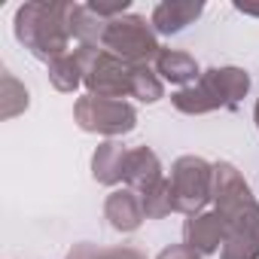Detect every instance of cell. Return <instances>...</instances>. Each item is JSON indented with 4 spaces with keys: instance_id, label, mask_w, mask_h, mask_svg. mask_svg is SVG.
Segmentation results:
<instances>
[{
    "instance_id": "obj_1",
    "label": "cell",
    "mask_w": 259,
    "mask_h": 259,
    "mask_svg": "<svg viewBox=\"0 0 259 259\" xmlns=\"http://www.w3.org/2000/svg\"><path fill=\"white\" fill-rule=\"evenodd\" d=\"M70 4H25L16 13V37L43 61H55L67 49Z\"/></svg>"
},
{
    "instance_id": "obj_2",
    "label": "cell",
    "mask_w": 259,
    "mask_h": 259,
    "mask_svg": "<svg viewBox=\"0 0 259 259\" xmlns=\"http://www.w3.org/2000/svg\"><path fill=\"white\" fill-rule=\"evenodd\" d=\"M76 61L85 73V85L92 98H107L119 101L122 95H132V64L110 52H98L95 46H79Z\"/></svg>"
},
{
    "instance_id": "obj_3",
    "label": "cell",
    "mask_w": 259,
    "mask_h": 259,
    "mask_svg": "<svg viewBox=\"0 0 259 259\" xmlns=\"http://www.w3.org/2000/svg\"><path fill=\"white\" fill-rule=\"evenodd\" d=\"M104 46L110 49V55L122 58L125 64H144L150 58H159V52H162L147 19H141V16L113 19L104 34Z\"/></svg>"
},
{
    "instance_id": "obj_4",
    "label": "cell",
    "mask_w": 259,
    "mask_h": 259,
    "mask_svg": "<svg viewBox=\"0 0 259 259\" xmlns=\"http://www.w3.org/2000/svg\"><path fill=\"white\" fill-rule=\"evenodd\" d=\"M213 183V171L204 159H195V156H186L174 165L171 171V189H174V210H183V213H195L207 195L213 192L210 189Z\"/></svg>"
},
{
    "instance_id": "obj_5",
    "label": "cell",
    "mask_w": 259,
    "mask_h": 259,
    "mask_svg": "<svg viewBox=\"0 0 259 259\" xmlns=\"http://www.w3.org/2000/svg\"><path fill=\"white\" fill-rule=\"evenodd\" d=\"M76 119L85 132H101V135H125L135 128V107L122 101H107V98H79L76 104Z\"/></svg>"
},
{
    "instance_id": "obj_6",
    "label": "cell",
    "mask_w": 259,
    "mask_h": 259,
    "mask_svg": "<svg viewBox=\"0 0 259 259\" xmlns=\"http://www.w3.org/2000/svg\"><path fill=\"white\" fill-rule=\"evenodd\" d=\"M198 82L217 98L220 107H238V101L250 89V76L244 70H238V67H213V70L201 73Z\"/></svg>"
},
{
    "instance_id": "obj_7",
    "label": "cell",
    "mask_w": 259,
    "mask_h": 259,
    "mask_svg": "<svg viewBox=\"0 0 259 259\" xmlns=\"http://www.w3.org/2000/svg\"><path fill=\"white\" fill-rule=\"evenodd\" d=\"M186 235V247L198 250V253H213L217 244L226 238V220L220 213H201V217H192L183 229Z\"/></svg>"
},
{
    "instance_id": "obj_8",
    "label": "cell",
    "mask_w": 259,
    "mask_h": 259,
    "mask_svg": "<svg viewBox=\"0 0 259 259\" xmlns=\"http://www.w3.org/2000/svg\"><path fill=\"white\" fill-rule=\"evenodd\" d=\"M144 201L132 192V189H122V192H113L107 198V220L113 229L119 232H135L144 220Z\"/></svg>"
},
{
    "instance_id": "obj_9",
    "label": "cell",
    "mask_w": 259,
    "mask_h": 259,
    "mask_svg": "<svg viewBox=\"0 0 259 259\" xmlns=\"http://www.w3.org/2000/svg\"><path fill=\"white\" fill-rule=\"evenodd\" d=\"M201 4H189V0H165L153 10V28L159 34H177L186 25H192V19L201 16Z\"/></svg>"
},
{
    "instance_id": "obj_10",
    "label": "cell",
    "mask_w": 259,
    "mask_h": 259,
    "mask_svg": "<svg viewBox=\"0 0 259 259\" xmlns=\"http://www.w3.org/2000/svg\"><path fill=\"white\" fill-rule=\"evenodd\" d=\"M125 180L132 183L135 189H141V192H150L162 180L159 159L150 150H144V147L135 150V153H128V159H125Z\"/></svg>"
},
{
    "instance_id": "obj_11",
    "label": "cell",
    "mask_w": 259,
    "mask_h": 259,
    "mask_svg": "<svg viewBox=\"0 0 259 259\" xmlns=\"http://www.w3.org/2000/svg\"><path fill=\"white\" fill-rule=\"evenodd\" d=\"M156 73H162L168 82H177V85H186L192 79H198V64L186 55V52H174V49H162L159 58H156Z\"/></svg>"
},
{
    "instance_id": "obj_12",
    "label": "cell",
    "mask_w": 259,
    "mask_h": 259,
    "mask_svg": "<svg viewBox=\"0 0 259 259\" xmlns=\"http://www.w3.org/2000/svg\"><path fill=\"white\" fill-rule=\"evenodd\" d=\"M67 22H70V34L79 37L82 46H98V43L104 46V34H107V25L110 22L98 19L89 7H70Z\"/></svg>"
},
{
    "instance_id": "obj_13",
    "label": "cell",
    "mask_w": 259,
    "mask_h": 259,
    "mask_svg": "<svg viewBox=\"0 0 259 259\" xmlns=\"http://www.w3.org/2000/svg\"><path fill=\"white\" fill-rule=\"evenodd\" d=\"M125 159L128 153L119 147V144H104L98 147L95 159H92V168H95V180L101 183H119L125 177Z\"/></svg>"
},
{
    "instance_id": "obj_14",
    "label": "cell",
    "mask_w": 259,
    "mask_h": 259,
    "mask_svg": "<svg viewBox=\"0 0 259 259\" xmlns=\"http://www.w3.org/2000/svg\"><path fill=\"white\" fill-rule=\"evenodd\" d=\"M79 73H82V67H79L76 55L73 58L70 55H61V58H55L49 64V79H52V85L58 92H73L79 85Z\"/></svg>"
},
{
    "instance_id": "obj_15",
    "label": "cell",
    "mask_w": 259,
    "mask_h": 259,
    "mask_svg": "<svg viewBox=\"0 0 259 259\" xmlns=\"http://www.w3.org/2000/svg\"><path fill=\"white\" fill-rule=\"evenodd\" d=\"M174 107L183 110V113H207V110H217L220 104H217V98L198 82V85H192V89L177 92V95H174Z\"/></svg>"
},
{
    "instance_id": "obj_16",
    "label": "cell",
    "mask_w": 259,
    "mask_h": 259,
    "mask_svg": "<svg viewBox=\"0 0 259 259\" xmlns=\"http://www.w3.org/2000/svg\"><path fill=\"white\" fill-rule=\"evenodd\" d=\"M132 95L147 104L162 98V82L156 79V73L147 64H132Z\"/></svg>"
},
{
    "instance_id": "obj_17",
    "label": "cell",
    "mask_w": 259,
    "mask_h": 259,
    "mask_svg": "<svg viewBox=\"0 0 259 259\" xmlns=\"http://www.w3.org/2000/svg\"><path fill=\"white\" fill-rule=\"evenodd\" d=\"M144 213L147 217H165L174 210V189H171V180H159L150 192H144Z\"/></svg>"
},
{
    "instance_id": "obj_18",
    "label": "cell",
    "mask_w": 259,
    "mask_h": 259,
    "mask_svg": "<svg viewBox=\"0 0 259 259\" xmlns=\"http://www.w3.org/2000/svg\"><path fill=\"white\" fill-rule=\"evenodd\" d=\"M159 259H198V253H195L192 247L183 244V247H171V250H165Z\"/></svg>"
},
{
    "instance_id": "obj_19",
    "label": "cell",
    "mask_w": 259,
    "mask_h": 259,
    "mask_svg": "<svg viewBox=\"0 0 259 259\" xmlns=\"http://www.w3.org/2000/svg\"><path fill=\"white\" fill-rule=\"evenodd\" d=\"M95 259H141L135 250H104V253H98Z\"/></svg>"
},
{
    "instance_id": "obj_20",
    "label": "cell",
    "mask_w": 259,
    "mask_h": 259,
    "mask_svg": "<svg viewBox=\"0 0 259 259\" xmlns=\"http://www.w3.org/2000/svg\"><path fill=\"white\" fill-rule=\"evenodd\" d=\"M238 13H247V16H259V7H247V4H235Z\"/></svg>"
},
{
    "instance_id": "obj_21",
    "label": "cell",
    "mask_w": 259,
    "mask_h": 259,
    "mask_svg": "<svg viewBox=\"0 0 259 259\" xmlns=\"http://www.w3.org/2000/svg\"><path fill=\"white\" fill-rule=\"evenodd\" d=\"M256 125H259V104H256Z\"/></svg>"
}]
</instances>
